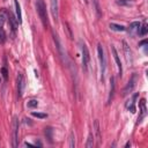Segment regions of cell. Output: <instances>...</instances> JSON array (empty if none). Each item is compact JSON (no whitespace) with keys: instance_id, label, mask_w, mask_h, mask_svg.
I'll list each match as a JSON object with an SVG mask.
<instances>
[{"instance_id":"cell-7","label":"cell","mask_w":148,"mask_h":148,"mask_svg":"<svg viewBox=\"0 0 148 148\" xmlns=\"http://www.w3.org/2000/svg\"><path fill=\"white\" fill-rule=\"evenodd\" d=\"M135 86H136V74H133L132 77L130 79V81L127 82L126 87L124 88V90H123V95L126 96V95L131 94V92L133 91V89H134Z\"/></svg>"},{"instance_id":"cell-8","label":"cell","mask_w":148,"mask_h":148,"mask_svg":"<svg viewBox=\"0 0 148 148\" xmlns=\"http://www.w3.org/2000/svg\"><path fill=\"white\" fill-rule=\"evenodd\" d=\"M16 82H17V95H18V97H22L23 89H24V76L22 73H18Z\"/></svg>"},{"instance_id":"cell-10","label":"cell","mask_w":148,"mask_h":148,"mask_svg":"<svg viewBox=\"0 0 148 148\" xmlns=\"http://www.w3.org/2000/svg\"><path fill=\"white\" fill-rule=\"evenodd\" d=\"M111 51H112L113 58H114V60H116V64H117V67H118V71H119V75L121 76V75H123V65H121V61H120V59H119L118 52H117V50L114 49V46H111Z\"/></svg>"},{"instance_id":"cell-6","label":"cell","mask_w":148,"mask_h":148,"mask_svg":"<svg viewBox=\"0 0 148 148\" xmlns=\"http://www.w3.org/2000/svg\"><path fill=\"white\" fill-rule=\"evenodd\" d=\"M52 36H53V40H54V43H56V47H57V50H58V52H59V54H60V57H61L62 61H67L66 52L62 50V46H61V43H60V40H59L58 35L53 31V32H52Z\"/></svg>"},{"instance_id":"cell-26","label":"cell","mask_w":148,"mask_h":148,"mask_svg":"<svg viewBox=\"0 0 148 148\" xmlns=\"http://www.w3.org/2000/svg\"><path fill=\"white\" fill-rule=\"evenodd\" d=\"M37 105H38V102L36 99H31L28 102V108H37Z\"/></svg>"},{"instance_id":"cell-1","label":"cell","mask_w":148,"mask_h":148,"mask_svg":"<svg viewBox=\"0 0 148 148\" xmlns=\"http://www.w3.org/2000/svg\"><path fill=\"white\" fill-rule=\"evenodd\" d=\"M36 8H37V13L40 17V21L44 25V28H46L49 25V21H47V15H46V7L43 0H37L36 1Z\"/></svg>"},{"instance_id":"cell-12","label":"cell","mask_w":148,"mask_h":148,"mask_svg":"<svg viewBox=\"0 0 148 148\" xmlns=\"http://www.w3.org/2000/svg\"><path fill=\"white\" fill-rule=\"evenodd\" d=\"M136 97H138V94H134V95L132 96V99L126 103V108H127L132 113L135 112V99H136Z\"/></svg>"},{"instance_id":"cell-11","label":"cell","mask_w":148,"mask_h":148,"mask_svg":"<svg viewBox=\"0 0 148 148\" xmlns=\"http://www.w3.org/2000/svg\"><path fill=\"white\" fill-rule=\"evenodd\" d=\"M51 14H52V17L53 20L57 22L58 21V0H51Z\"/></svg>"},{"instance_id":"cell-16","label":"cell","mask_w":148,"mask_h":148,"mask_svg":"<svg viewBox=\"0 0 148 148\" xmlns=\"http://www.w3.org/2000/svg\"><path fill=\"white\" fill-rule=\"evenodd\" d=\"M94 131H95V134H96L97 145H99V142H101V130H99V123H98V120H95L94 121Z\"/></svg>"},{"instance_id":"cell-21","label":"cell","mask_w":148,"mask_h":148,"mask_svg":"<svg viewBox=\"0 0 148 148\" xmlns=\"http://www.w3.org/2000/svg\"><path fill=\"white\" fill-rule=\"evenodd\" d=\"M44 132H45V135L49 139V141L52 142V128L51 127H45V131Z\"/></svg>"},{"instance_id":"cell-3","label":"cell","mask_w":148,"mask_h":148,"mask_svg":"<svg viewBox=\"0 0 148 148\" xmlns=\"http://www.w3.org/2000/svg\"><path fill=\"white\" fill-rule=\"evenodd\" d=\"M97 54H98V59H99V65H101V75H102V81L104 80V75H105V71H106V60H105V56H104V51L101 44L97 45Z\"/></svg>"},{"instance_id":"cell-27","label":"cell","mask_w":148,"mask_h":148,"mask_svg":"<svg viewBox=\"0 0 148 148\" xmlns=\"http://www.w3.org/2000/svg\"><path fill=\"white\" fill-rule=\"evenodd\" d=\"M1 73H2L3 79L7 81V80H8V72H7V68H6V67H2V68H1Z\"/></svg>"},{"instance_id":"cell-14","label":"cell","mask_w":148,"mask_h":148,"mask_svg":"<svg viewBox=\"0 0 148 148\" xmlns=\"http://www.w3.org/2000/svg\"><path fill=\"white\" fill-rule=\"evenodd\" d=\"M14 5H15V12H16V20H17V23L21 24V23H22V14H21L20 3H18L17 0H14Z\"/></svg>"},{"instance_id":"cell-24","label":"cell","mask_w":148,"mask_h":148,"mask_svg":"<svg viewBox=\"0 0 148 148\" xmlns=\"http://www.w3.org/2000/svg\"><path fill=\"white\" fill-rule=\"evenodd\" d=\"M139 30H140V35H141V36H145V35L147 34V31H148V27H147V24H146V23H143V25H142V27L140 25Z\"/></svg>"},{"instance_id":"cell-13","label":"cell","mask_w":148,"mask_h":148,"mask_svg":"<svg viewBox=\"0 0 148 148\" xmlns=\"http://www.w3.org/2000/svg\"><path fill=\"white\" fill-rule=\"evenodd\" d=\"M7 10L5 8L0 9V30H5L3 25H5V22L7 21Z\"/></svg>"},{"instance_id":"cell-25","label":"cell","mask_w":148,"mask_h":148,"mask_svg":"<svg viewBox=\"0 0 148 148\" xmlns=\"http://www.w3.org/2000/svg\"><path fill=\"white\" fill-rule=\"evenodd\" d=\"M31 114L34 116V117H36V118H39V119H44V118H46L47 117V114L46 113H40V112H31Z\"/></svg>"},{"instance_id":"cell-19","label":"cell","mask_w":148,"mask_h":148,"mask_svg":"<svg viewBox=\"0 0 148 148\" xmlns=\"http://www.w3.org/2000/svg\"><path fill=\"white\" fill-rule=\"evenodd\" d=\"M109 28H110L111 30H113V31H125V30H126V28H125L124 25H121V24H116V23H110V24H109Z\"/></svg>"},{"instance_id":"cell-23","label":"cell","mask_w":148,"mask_h":148,"mask_svg":"<svg viewBox=\"0 0 148 148\" xmlns=\"http://www.w3.org/2000/svg\"><path fill=\"white\" fill-rule=\"evenodd\" d=\"M69 147L71 148H74L75 147V136H74V133L71 132L69 134Z\"/></svg>"},{"instance_id":"cell-30","label":"cell","mask_w":148,"mask_h":148,"mask_svg":"<svg viewBox=\"0 0 148 148\" xmlns=\"http://www.w3.org/2000/svg\"><path fill=\"white\" fill-rule=\"evenodd\" d=\"M83 1H84V2H86V3H88V0H83Z\"/></svg>"},{"instance_id":"cell-18","label":"cell","mask_w":148,"mask_h":148,"mask_svg":"<svg viewBox=\"0 0 148 148\" xmlns=\"http://www.w3.org/2000/svg\"><path fill=\"white\" fill-rule=\"evenodd\" d=\"M140 22H132L131 24H130V27H128V32H131V34H133V32H139V28H140Z\"/></svg>"},{"instance_id":"cell-2","label":"cell","mask_w":148,"mask_h":148,"mask_svg":"<svg viewBox=\"0 0 148 148\" xmlns=\"http://www.w3.org/2000/svg\"><path fill=\"white\" fill-rule=\"evenodd\" d=\"M80 49H81V52H82V68H83L84 72H87L88 65H89V61H90V54H89L87 45L82 42H80Z\"/></svg>"},{"instance_id":"cell-29","label":"cell","mask_w":148,"mask_h":148,"mask_svg":"<svg viewBox=\"0 0 148 148\" xmlns=\"http://www.w3.org/2000/svg\"><path fill=\"white\" fill-rule=\"evenodd\" d=\"M130 146H131V142H127V143L125 145V147H126V148H127V147H130Z\"/></svg>"},{"instance_id":"cell-5","label":"cell","mask_w":148,"mask_h":148,"mask_svg":"<svg viewBox=\"0 0 148 148\" xmlns=\"http://www.w3.org/2000/svg\"><path fill=\"white\" fill-rule=\"evenodd\" d=\"M7 22H8V25L10 28V31H12V36L14 37L15 36V32H16V29H17V20L14 17L13 13L12 12H8L7 13Z\"/></svg>"},{"instance_id":"cell-20","label":"cell","mask_w":148,"mask_h":148,"mask_svg":"<svg viewBox=\"0 0 148 148\" xmlns=\"http://www.w3.org/2000/svg\"><path fill=\"white\" fill-rule=\"evenodd\" d=\"M86 147H87V148H92V147H94V135H92L91 132L88 134V139H87Z\"/></svg>"},{"instance_id":"cell-17","label":"cell","mask_w":148,"mask_h":148,"mask_svg":"<svg viewBox=\"0 0 148 148\" xmlns=\"http://www.w3.org/2000/svg\"><path fill=\"white\" fill-rule=\"evenodd\" d=\"M110 83H111V88H110V94H109V97H108V104L111 103V99H112L113 94H114V77L113 76H111Z\"/></svg>"},{"instance_id":"cell-28","label":"cell","mask_w":148,"mask_h":148,"mask_svg":"<svg viewBox=\"0 0 148 148\" xmlns=\"http://www.w3.org/2000/svg\"><path fill=\"white\" fill-rule=\"evenodd\" d=\"M118 5H130V0H118Z\"/></svg>"},{"instance_id":"cell-22","label":"cell","mask_w":148,"mask_h":148,"mask_svg":"<svg viewBox=\"0 0 148 148\" xmlns=\"http://www.w3.org/2000/svg\"><path fill=\"white\" fill-rule=\"evenodd\" d=\"M64 28H65V30H66V32H67L68 37L72 39V38H73V35H72V30H71V28H69V24H68L67 22H65V23H64Z\"/></svg>"},{"instance_id":"cell-4","label":"cell","mask_w":148,"mask_h":148,"mask_svg":"<svg viewBox=\"0 0 148 148\" xmlns=\"http://www.w3.org/2000/svg\"><path fill=\"white\" fill-rule=\"evenodd\" d=\"M12 135H13V147L16 148L18 146V118L14 116L12 121Z\"/></svg>"},{"instance_id":"cell-15","label":"cell","mask_w":148,"mask_h":148,"mask_svg":"<svg viewBox=\"0 0 148 148\" xmlns=\"http://www.w3.org/2000/svg\"><path fill=\"white\" fill-rule=\"evenodd\" d=\"M139 106H140V110H141V116H140V118H139L138 120L141 121L142 118H143V117L146 116V113H147V109H146V99H145V98H142V99L140 101Z\"/></svg>"},{"instance_id":"cell-9","label":"cell","mask_w":148,"mask_h":148,"mask_svg":"<svg viewBox=\"0 0 148 148\" xmlns=\"http://www.w3.org/2000/svg\"><path fill=\"white\" fill-rule=\"evenodd\" d=\"M121 43H123V50H124V53H125L126 61H127L128 66H131V64H132V51H131L128 44H127L125 40H123Z\"/></svg>"}]
</instances>
